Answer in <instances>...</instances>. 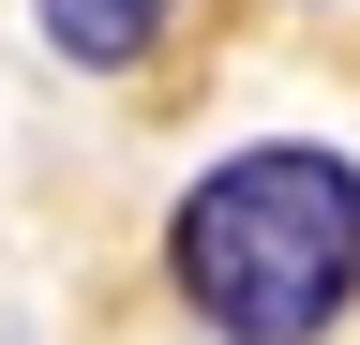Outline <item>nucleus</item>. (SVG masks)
Listing matches in <instances>:
<instances>
[{
	"mask_svg": "<svg viewBox=\"0 0 360 345\" xmlns=\"http://www.w3.org/2000/svg\"><path fill=\"white\" fill-rule=\"evenodd\" d=\"M165 271L180 300L225 330V345H315L360 300V165L345 150H225L165 226Z\"/></svg>",
	"mask_w": 360,
	"mask_h": 345,
	"instance_id": "obj_1",
	"label": "nucleus"
},
{
	"mask_svg": "<svg viewBox=\"0 0 360 345\" xmlns=\"http://www.w3.org/2000/svg\"><path fill=\"white\" fill-rule=\"evenodd\" d=\"M30 15H45V46H60L75 75H135V60L165 46L180 0H30Z\"/></svg>",
	"mask_w": 360,
	"mask_h": 345,
	"instance_id": "obj_2",
	"label": "nucleus"
}]
</instances>
